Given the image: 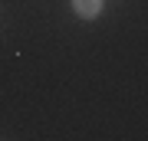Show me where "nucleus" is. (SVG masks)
Listing matches in <instances>:
<instances>
[{"mask_svg":"<svg viewBox=\"0 0 148 141\" xmlns=\"http://www.w3.org/2000/svg\"><path fill=\"white\" fill-rule=\"evenodd\" d=\"M73 10L79 13L82 20H92V16L102 10V0H73Z\"/></svg>","mask_w":148,"mask_h":141,"instance_id":"f257e3e1","label":"nucleus"}]
</instances>
